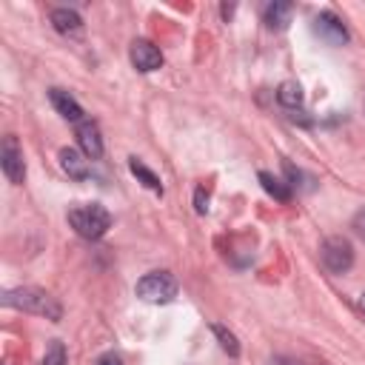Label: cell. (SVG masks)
<instances>
[{
    "instance_id": "30bf717a",
    "label": "cell",
    "mask_w": 365,
    "mask_h": 365,
    "mask_svg": "<svg viewBox=\"0 0 365 365\" xmlns=\"http://www.w3.org/2000/svg\"><path fill=\"white\" fill-rule=\"evenodd\" d=\"M57 160H60V168H63L71 180H86V177H88V160H86V154H80L77 148H60Z\"/></svg>"
},
{
    "instance_id": "ffe728a7",
    "label": "cell",
    "mask_w": 365,
    "mask_h": 365,
    "mask_svg": "<svg viewBox=\"0 0 365 365\" xmlns=\"http://www.w3.org/2000/svg\"><path fill=\"white\" fill-rule=\"evenodd\" d=\"M94 365H123V359H120L117 354H103V356H100Z\"/></svg>"
},
{
    "instance_id": "2e32d148",
    "label": "cell",
    "mask_w": 365,
    "mask_h": 365,
    "mask_svg": "<svg viewBox=\"0 0 365 365\" xmlns=\"http://www.w3.org/2000/svg\"><path fill=\"white\" fill-rule=\"evenodd\" d=\"M211 331H214V336L220 339V348H222L228 356H240V342H237V336H234L225 325H211Z\"/></svg>"
},
{
    "instance_id": "ba28073f",
    "label": "cell",
    "mask_w": 365,
    "mask_h": 365,
    "mask_svg": "<svg viewBox=\"0 0 365 365\" xmlns=\"http://www.w3.org/2000/svg\"><path fill=\"white\" fill-rule=\"evenodd\" d=\"M77 143H80V151L88 157V160H97L103 154V137H100V128L94 120H83L77 123Z\"/></svg>"
},
{
    "instance_id": "7402d4cb",
    "label": "cell",
    "mask_w": 365,
    "mask_h": 365,
    "mask_svg": "<svg viewBox=\"0 0 365 365\" xmlns=\"http://www.w3.org/2000/svg\"><path fill=\"white\" fill-rule=\"evenodd\" d=\"M220 11H222V17H225V20H231V14H234V6H222Z\"/></svg>"
},
{
    "instance_id": "9c48e42d",
    "label": "cell",
    "mask_w": 365,
    "mask_h": 365,
    "mask_svg": "<svg viewBox=\"0 0 365 365\" xmlns=\"http://www.w3.org/2000/svg\"><path fill=\"white\" fill-rule=\"evenodd\" d=\"M48 100H51V106L57 108L60 117H66L68 123H83V108H80V103H77L68 91L51 88V91H48Z\"/></svg>"
},
{
    "instance_id": "3957f363",
    "label": "cell",
    "mask_w": 365,
    "mask_h": 365,
    "mask_svg": "<svg viewBox=\"0 0 365 365\" xmlns=\"http://www.w3.org/2000/svg\"><path fill=\"white\" fill-rule=\"evenodd\" d=\"M137 297L145 302H171L177 297V279L168 271H151L137 282Z\"/></svg>"
},
{
    "instance_id": "d6986e66",
    "label": "cell",
    "mask_w": 365,
    "mask_h": 365,
    "mask_svg": "<svg viewBox=\"0 0 365 365\" xmlns=\"http://www.w3.org/2000/svg\"><path fill=\"white\" fill-rule=\"evenodd\" d=\"M354 231H356L359 237H365V208L356 211V217H354Z\"/></svg>"
},
{
    "instance_id": "9a60e30c",
    "label": "cell",
    "mask_w": 365,
    "mask_h": 365,
    "mask_svg": "<svg viewBox=\"0 0 365 365\" xmlns=\"http://www.w3.org/2000/svg\"><path fill=\"white\" fill-rule=\"evenodd\" d=\"M128 168H131V174H134V177H137V180H140L145 188H151V191L163 194V182H160V177H157L151 168H145V165H143L137 157H131V160H128Z\"/></svg>"
},
{
    "instance_id": "277c9868",
    "label": "cell",
    "mask_w": 365,
    "mask_h": 365,
    "mask_svg": "<svg viewBox=\"0 0 365 365\" xmlns=\"http://www.w3.org/2000/svg\"><path fill=\"white\" fill-rule=\"evenodd\" d=\"M319 257L331 274H345L354 265V245L345 237H328L319 245Z\"/></svg>"
},
{
    "instance_id": "52a82bcc",
    "label": "cell",
    "mask_w": 365,
    "mask_h": 365,
    "mask_svg": "<svg viewBox=\"0 0 365 365\" xmlns=\"http://www.w3.org/2000/svg\"><path fill=\"white\" fill-rule=\"evenodd\" d=\"M128 54H131V63L137 71H157L163 66V54L151 40H134Z\"/></svg>"
},
{
    "instance_id": "7c38bea8",
    "label": "cell",
    "mask_w": 365,
    "mask_h": 365,
    "mask_svg": "<svg viewBox=\"0 0 365 365\" xmlns=\"http://www.w3.org/2000/svg\"><path fill=\"white\" fill-rule=\"evenodd\" d=\"M51 26L60 31V34H80L83 29V20L74 9H54L51 11Z\"/></svg>"
},
{
    "instance_id": "603a6c76",
    "label": "cell",
    "mask_w": 365,
    "mask_h": 365,
    "mask_svg": "<svg viewBox=\"0 0 365 365\" xmlns=\"http://www.w3.org/2000/svg\"><path fill=\"white\" fill-rule=\"evenodd\" d=\"M359 308H362V311H365V294H362V297H359Z\"/></svg>"
},
{
    "instance_id": "e0dca14e",
    "label": "cell",
    "mask_w": 365,
    "mask_h": 365,
    "mask_svg": "<svg viewBox=\"0 0 365 365\" xmlns=\"http://www.w3.org/2000/svg\"><path fill=\"white\" fill-rule=\"evenodd\" d=\"M43 365H68V356H66V348H63V342H57V339H54V342L46 348Z\"/></svg>"
},
{
    "instance_id": "ac0fdd59",
    "label": "cell",
    "mask_w": 365,
    "mask_h": 365,
    "mask_svg": "<svg viewBox=\"0 0 365 365\" xmlns=\"http://www.w3.org/2000/svg\"><path fill=\"white\" fill-rule=\"evenodd\" d=\"M194 208H197V214H205L208 211V194H205V188H197L194 191Z\"/></svg>"
},
{
    "instance_id": "5b68a950",
    "label": "cell",
    "mask_w": 365,
    "mask_h": 365,
    "mask_svg": "<svg viewBox=\"0 0 365 365\" xmlns=\"http://www.w3.org/2000/svg\"><path fill=\"white\" fill-rule=\"evenodd\" d=\"M0 165H3V174L9 182L20 185L26 180V163H23V148L17 143L14 134H6L3 137V148H0Z\"/></svg>"
},
{
    "instance_id": "4fadbf2b",
    "label": "cell",
    "mask_w": 365,
    "mask_h": 365,
    "mask_svg": "<svg viewBox=\"0 0 365 365\" xmlns=\"http://www.w3.org/2000/svg\"><path fill=\"white\" fill-rule=\"evenodd\" d=\"M277 100H279V106H285L291 111H299V106H302V88H299V83H294V80L279 83Z\"/></svg>"
},
{
    "instance_id": "8992f818",
    "label": "cell",
    "mask_w": 365,
    "mask_h": 365,
    "mask_svg": "<svg viewBox=\"0 0 365 365\" xmlns=\"http://www.w3.org/2000/svg\"><path fill=\"white\" fill-rule=\"evenodd\" d=\"M314 31L319 34V40H325L328 46H345L348 43V29L345 23L334 14V11H319L314 17Z\"/></svg>"
},
{
    "instance_id": "6da1fadb",
    "label": "cell",
    "mask_w": 365,
    "mask_h": 365,
    "mask_svg": "<svg viewBox=\"0 0 365 365\" xmlns=\"http://www.w3.org/2000/svg\"><path fill=\"white\" fill-rule=\"evenodd\" d=\"M0 302H3L6 308L29 311V314L46 317V319H51V322H57V319L63 317V308H60V302H57V299H54L48 291H43V288H31V285H26V288H11V291H3Z\"/></svg>"
},
{
    "instance_id": "44dd1931",
    "label": "cell",
    "mask_w": 365,
    "mask_h": 365,
    "mask_svg": "<svg viewBox=\"0 0 365 365\" xmlns=\"http://www.w3.org/2000/svg\"><path fill=\"white\" fill-rule=\"evenodd\" d=\"M268 365H302V362H297V359H291V356H274Z\"/></svg>"
},
{
    "instance_id": "8fae6325",
    "label": "cell",
    "mask_w": 365,
    "mask_h": 365,
    "mask_svg": "<svg viewBox=\"0 0 365 365\" xmlns=\"http://www.w3.org/2000/svg\"><path fill=\"white\" fill-rule=\"evenodd\" d=\"M291 11H294V6L288 3V0H274V3H268L265 6V14H262V20H265V26L268 29H285L288 23H291Z\"/></svg>"
},
{
    "instance_id": "5bb4252c",
    "label": "cell",
    "mask_w": 365,
    "mask_h": 365,
    "mask_svg": "<svg viewBox=\"0 0 365 365\" xmlns=\"http://www.w3.org/2000/svg\"><path fill=\"white\" fill-rule=\"evenodd\" d=\"M259 185H262L274 200H279V202H288V200H291L288 182H282L279 177H274V174H268V171H259Z\"/></svg>"
},
{
    "instance_id": "7a4b0ae2",
    "label": "cell",
    "mask_w": 365,
    "mask_h": 365,
    "mask_svg": "<svg viewBox=\"0 0 365 365\" xmlns=\"http://www.w3.org/2000/svg\"><path fill=\"white\" fill-rule=\"evenodd\" d=\"M68 222L71 228L86 237V240H100L108 228H111V214L100 205V202H88V205H74L68 211Z\"/></svg>"
}]
</instances>
